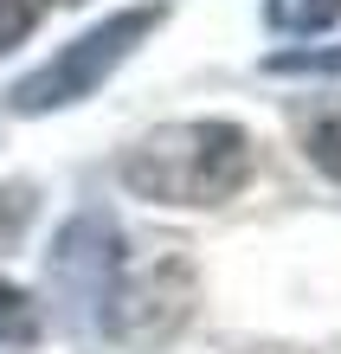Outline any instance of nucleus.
Here are the masks:
<instances>
[{
    "label": "nucleus",
    "instance_id": "nucleus-4",
    "mask_svg": "<svg viewBox=\"0 0 341 354\" xmlns=\"http://www.w3.org/2000/svg\"><path fill=\"white\" fill-rule=\"evenodd\" d=\"M122 252L129 245H122L110 206H84L77 219H65V232L46 252V283H52V303L65 316V328H103Z\"/></svg>",
    "mask_w": 341,
    "mask_h": 354
},
{
    "label": "nucleus",
    "instance_id": "nucleus-1",
    "mask_svg": "<svg viewBox=\"0 0 341 354\" xmlns=\"http://www.w3.org/2000/svg\"><path fill=\"white\" fill-rule=\"evenodd\" d=\"M251 180V136L239 122H161L122 155V187L155 206H219Z\"/></svg>",
    "mask_w": 341,
    "mask_h": 354
},
{
    "label": "nucleus",
    "instance_id": "nucleus-7",
    "mask_svg": "<svg viewBox=\"0 0 341 354\" xmlns=\"http://www.w3.org/2000/svg\"><path fill=\"white\" fill-rule=\"evenodd\" d=\"M33 206H39L33 180H7V187H0V258H7L13 245L26 239V225H33Z\"/></svg>",
    "mask_w": 341,
    "mask_h": 354
},
{
    "label": "nucleus",
    "instance_id": "nucleus-6",
    "mask_svg": "<svg viewBox=\"0 0 341 354\" xmlns=\"http://www.w3.org/2000/svg\"><path fill=\"white\" fill-rule=\"evenodd\" d=\"M39 342V309L26 290H13V283H0V354H19V348H33Z\"/></svg>",
    "mask_w": 341,
    "mask_h": 354
},
{
    "label": "nucleus",
    "instance_id": "nucleus-5",
    "mask_svg": "<svg viewBox=\"0 0 341 354\" xmlns=\"http://www.w3.org/2000/svg\"><path fill=\"white\" fill-rule=\"evenodd\" d=\"M264 19H270V32L309 39V32H329L341 19V0H264Z\"/></svg>",
    "mask_w": 341,
    "mask_h": 354
},
{
    "label": "nucleus",
    "instance_id": "nucleus-10",
    "mask_svg": "<svg viewBox=\"0 0 341 354\" xmlns=\"http://www.w3.org/2000/svg\"><path fill=\"white\" fill-rule=\"evenodd\" d=\"M39 19H46V0H0V52H13Z\"/></svg>",
    "mask_w": 341,
    "mask_h": 354
},
{
    "label": "nucleus",
    "instance_id": "nucleus-3",
    "mask_svg": "<svg viewBox=\"0 0 341 354\" xmlns=\"http://www.w3.org/2000/svg\"><path fill=\"white\" fill-rule=\"evenodd\" d=\"M194 316V264L181 245H148V252H122L110 309H103V335L122 348H167Z\"/></svg>",
    "mask_w": 341,
    "mask_h": 354
},
{
    "label": "nucleus",
    "instance_id": "nucleus-2",
    "mask_svg": "<svg viewBox=\"0 0 341 354\" xmlns=\"http://www.w3.org/2000/svg\"><path fill=\"white\" fill-rule=\"evenodd\" d=\"M167 19L161 0H148V7H122L110 19H97L91 32H77L71 46H58L39 71L13 77L7 91V110L13 116H46V110H65V103H84L91 91H103V77H110L122 58H129L148 32H155Z\"/></svg>",
    "mask_w": 341,
    "mask_h": 354
},
{
    "label": "nucleus",
    "instance_id": "nucleus-8",
    "mask_svg": "<svg viewBox=\"0 0 341 354\" xmlns=\"http://www.w3.org/2000/svg\"><path fill=\"white\" fill-rule=\"evenodd\" d=\"M303 155H309L329 180H341V103H335V110H322V116L303 129Z\"/></svg>",
    "mask_w": 341,
    "mask_h": 354
},
{
    "label": "nucleus",
    "instance_id": "nucleus-9",
    "mask_svg": "<svg viewBox=\"0 0 341 354\" xmlns=\"http://www.w3.org/2000/svg\"><path fill=\"white\" fill-rule=\"evenodd\" d=\"M264 71L270 77H315V71H341V46H329V52H270L264 58Z\"/></svg>",
    "mask_w": 341,
    "mask_h": 354
}]
</instances>
